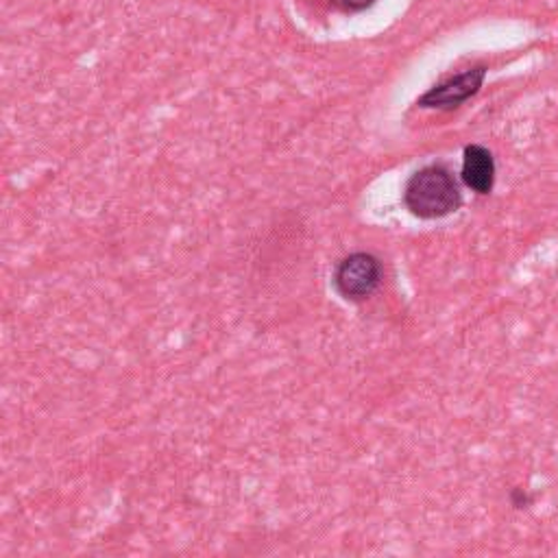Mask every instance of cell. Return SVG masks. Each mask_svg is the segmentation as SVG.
<instances>
[{"instance_id": "3", "label": "cell", "mask_w": 558, "mask_h": 558, "mask_svg": "<svg viewBox=\"0 0 558 558\" xmlns=\"http://www.w3.org/2000/svg\"><path fill=\"white\" fill-rule=\"evenodd\" d=\"M484 74H486L484 68H473L458 76H451L445 83L427 89L418 98V105L432 107V109H453L462 105L466 98H471L473 94H477V89L482 87Z\"/></svg>"}, {"instance_id": "4", "label": "cell", "mask_w": 558, "mask_h": 558, "mask_svg": "<svg viewBox=\"0 0 558 558\" xmlns=\"http://www.w3.org/2000/svg\"><path fill=\"white\" fill-rule=\"evenodd\" d=\"M462 181L477 194H488L495 181V161L488 148L471 144L464 148L462 157Z\"/></svg>"}, {"instance_id": "2", "label": "cell", "mask_w": 558, "mask_h": 558, "mask_svg": "<svg viewBox=\"0 0 558 558\" xmlns=\"http://www.w3.org/2000/svg\"><path fill=\"white\" fill-rule=\"evenodd\" d=\"M381 279L379 259L371 253H353L344 257L333 272V286L347 301H362L375 292Z\"/></svg>"}, {"instance_id": "5", "label": "cell", "mask_w": 558, "mask_h": 558, "mask_svg": "<svg viewBox=\"0 0 558 558\" xmlns=\"http://www.w3.org/2000/svg\"><path fill=\"white\" fill-rule=\"evenodd\" d=\"M342 9H349V11H362L366 7H371L375 0H336Z\"/></svg>"}, {"instance_id": "1", "label": "cell", "mask_w": 558, "mask_h": 558, "mask_svg": "<svg viewBox=\"0 0 558 558\" xmlns=\"http://www.w3.org/2000/svg\"><path fill=\"white\" fill-rule=\"evenodd\" d=\"M403 201L418 218H442L458 209L460 190L447 168L425 166L408 179Z\"/></svg>"}]
</instances>
